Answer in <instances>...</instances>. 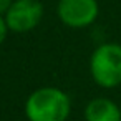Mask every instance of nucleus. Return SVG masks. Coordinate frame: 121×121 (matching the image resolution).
I'll list each match as a JSON object with an SVG mask.
<instances>
[{"instance_id": "f257e3e1", "label": "nucleus", "mask_w": 121, "mask_h": 121, "mask_svg": "<svg viewBox=\"0 0 121 121\" xmlns=\"http://www.w3.org/2000/svg\"><path fill=\"white\" fill-rule=\"evenodd\" d=\"M25 113L30 121H65L70 99L58 88H40L28 96Z\"/></svg>"}, {"instance_id": "f03ea898", "label": "nucleus", "mask_w": 121, "mask_h": 121, "mask_svg": "<svg viewBox=\"0 0 121 121\" xmlns=\"http://www.w3.org/2000/svg\"><path fill=\"white\" fill-rule=\"evenodd\" d=\"M93 80L103 88H114L121 83V45H99L91 56Z\"/></svg>"}, {"instance_id": "7ed1b4c3", "label": "nucleus", "mask_w": 121, "mask_h": 121, "mask_svg": "<svg viewBox=\"0 0 121 121\" xmlns=\"http://www.w3.org/2000/svg\"><path fill=\"white\" fill-rule=\"evenodd\" d=\"M42 17L43 7L38 0H15L5 13V22L12 32L22 33L35 28Z\"/></svg>"}, {"instance_id": "20e7f679", "label": "nucleus", "mask_w": 121, "mask_h": 121, "mask_svg": "<svg viewBox=\"0 0 121 121\" xmlns=\"http://www.w3.org/2000/svg\"><path fill=\"white\" fill-rule=\"evenodd\" d=\"M58 17L68 27H86L98 17L96 0H60Z\"/></svg>"}, {"instance_id": "39448f33", "label": "nucleus", "mask_w": 121, "mask_h": 121, "mask_svg": "<svg viewBox=\"0 0 121 121\" xmlns=\"http://www.w3.org/2000/svg\"><path fill=\"white\" fill-rule=\"evenodd\" d=\"M86 121H121V108L106 98H96L85 109Z\"/></svg>"}, {"instance_id": "423d86ee", "label": "nucleus", "mask_w": 121, "mask_h": 121, "mask_svg": "<svg viewBox=\"0 0 121 121\" xmlns=\"http://www.w3.org/2000/svg\"><path fill=\"white\" fill-rule=\"evenodd\" d=\"M7 22H5V18L0 15V43H2L4 40H5V35H7Z\"/></svg>"}, {"instance_id": "0eeeda50", "label": "nucleus", "mask_w": 121, "mask_h": 121, "mask_svg": "<svg viewBox=\"0 0 121 121\" xmlns=\"http://www.w3.org/2000/svg\"><path fill=\"white\" fill-rule=\"evenodd\" d=\"M12 0H0V15H4L9 12V9L12 7Z\"/></svg>"}]
</instances>
